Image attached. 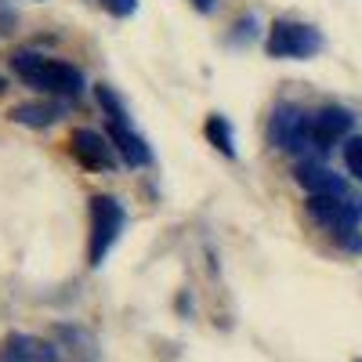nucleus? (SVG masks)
<instances>
[{
	"instance_id": "nucleus-1",
	"label": "nucleus",
	"mask_w": 362,
	"mask_h": 362,
	"mask_svg": "<svg viewBox=\"0 0 362 362\" xmlns=\"http://www.w3.org/2000/svg\"><path fill=\"white\" fill-rule=\"evenodd\" d=\"M11 69L22 83L37 87V90H47V95H66V98H80L83 95V73L69 62H62V58H47L40 51H15L11 58Z\"/></svg>"
},
{
	"instance_id": "nucleus-2",
	"label": "nucleus",
	"mask_w": 362,
	"mask_h": 362,
	"mask_svg": "<svg viewBox=\"0 0 362 362\" xmlns=\"http://www.w3.org/2000/svg\"><path fill=\"white\" fill-rule=\"evenodd\" d=\"M124 225H127V210L116 196H109V192L90 196V235H87V264L90 268H102V261L116 247Z\"/></svg>"
},
{
	"instance_id": "nucleus-3",
	"label": "nucleus",
	"mask_w": 362,
	"mask_h": 362,
	"mask_svg": "<svg viewBox=\"0 0 362 362\" xmlns=\"http://www.w3.org/2000/svg\"><path fill=\"white\" fill-rule=\"evenodd\" d=\"M308 214L322 232L337 235L341 243H348L355 250L362 247L355 239V228L362 221V206H355L348 196H308Z\"/></svg>"
},
{
	"instance_id": "nucleus-4",
	"label": "nucleus",
	"mask_w": 362,
	"mask_h": 362,
	"mask_svg": "<svg viewBox=\"0 0 362 362\" xmlns=\"http://www.w3.org/2000/svg\"><path fill=\"white\" fill-rule=\"evenodd\" d=\"M264 51L272 58H312L322 51V33L308 22H293V18H276L268 25Z\"/></svg>"
},
{
	"instance_id": "nucleus-5",
	"label": "nucleus",
	"mask_w": 362,
	"mask_h": 362,
	"mask_svg": "<svg viewBox=\"0 0 362 362\" xmlns=\"http://www.w3.org/2000/svg\"><path fill=\"white\" fill-rule=\"evenodd\" d=\"M268 145L283 148V153L312 148V112H305L293 102H279L268 116Z\"/></svg>"
},
{
	"instance_id": "nucleus-6",
	"label": "nucleus",
	"mask_w": 362,
	"mask_h": 362,
	"mask_svg": "<svg viewBox=\"0 0 362 362\" xmlns=\"http://www.w3.org/2000/svg\"><path fill=\"white\" fill-rule=\"evenodd\" d=\"M69 153L83 170H95V174H112L116 170V148L109 138H102L98 131L90 127H76L69 134Z\"/></svg>"
},
{
	"instance_id": "nucleus-7",
	"label": "nucleus",
	"mask_w": 362,
	"mask_h": 362,
	"mask_svg": "<svg viewBox=\"0 0 362 362\" xmlns=\"http://www.w3.org/2000/svg\"><path fill=\"white\" fill-rule=\"evenodd\" d=\"M51 344L58 351V362H102V348H98L95 334L76 322H54Z\"/></svg>"
},
{
	"instance_id": "nucleus-8",
	"label": "nucleus",
	"mask_w": 362,
	"mask_h": 362,
	"mask_svg": "<svg viewBox=\"0 0 362 362\" xmlns=\"http://www.w3.org/2000/svg\"><path fill=\"white\" fill-rule=\"evenodd\" d=\"M351 124L355 116L341 105H322L319 112H312V148L326 153V148H334L337 141H344L351 134Z\"/></svg>"
},
{
	"instance_id": "nucleus-9",
	"label": "nucleus",
	"mask_w": 362,
	"mask_h": 362,
	"mask_svg": "<svg viewBox=\"0 0 362 362\" xmlns=\"http://www.w3.org/2000/svg\"><path fill=\"white\" fill-rule=\"evenodd\" d=\"M0 362H58L51 337L33 334H4L0 337Z\"/></svg>"
},
{
	"instance_id": "nucleus-10",
	"label": "nucleus",
	"mask_w": 362,
	"mask_h": 362,
	"mask_svg": "<svg viewBox=\"0 0 362 362\" xmlns=\"http://www.w3.org/2000/svg\"><path fill=\"white\" fill-rule=\"evenodd\" d=\"M293 177H297V185L305 189L308 196H348L344 177L334 174L329 167H322V163H315V160H300L293 167Z\"/></svg>"
},
{
	"instance_id": "nucleus-11",
	"label": "nucleus",
	"mask_w": 362,
	"mask_h": 362,
	"mask_svg": "<svg viewBox=\"0 0 362 362\" xmlns=\"http://www.w3.org/2000/svg\"><path fill=\"white\" fill-rule=\"evenodd\" d=\"M105 131H109L112 148L119 153V160H124L127 167H148L153 163V148H148V141L131 124H109Z\"/></svg>"
},
{
	"instance_id": "nucleus-12",
	"label": "nucleus",
	"mask_w": 362,
	"mask_h": 362,
	"mask_svg": "<svg viewBox=\"0 0 362 362\" xmlns=\"http://www.w3.org/2000/svg\"><path fill=\"white\" fill-rule=\"evenodd\" d=\"M8 116L15 119V124H22V127H51V124H58V119L66 116V105L62 102H22Z\"/></svg>"
},
{
	"instance_id": "nucleus-13",
	"label": "nucleus",
	"mask_w": 362,
	"mask_h": 362,
	"mask_svg": "<svg viewBox=\"0 0 362 362\" xmlns=\"http://www.w3.org/2000/svg\"><path fill=\"white\" fill-rule=\"evenodd\" d=\"M203 134H206V141L214 145L225 160H235V134H232L228 116L210 112V116H206V124H203Z\"/></svg>"
},
{
	"instance_id": "nucleus-14",
	"label": "nucleus",
	"mask_w": 362,
	"mask_h": 362,
	"mask_svg": "<svg viewBox=\"0 0 362 362\" xmlns=\"http://www.w3.org/2000/svg\"><path fill=\"white\" fill-rule=\"evenodd\" d=\"M95 95H98V105H102V112L109 116V124H131V116H127L124 102H119V95H116L112 87L98 83V87H95Z\"/></svg>"
},
{
	"instance_id": "nucleus-15",
	"label": "nucleus",
	"mask_w": 362,
	"mask_h": 362,
	"mask_svg": "<svg viewBox=\"0 0 362 362\" xmlns=\"http://www.w3.org/2000/svg\"><path fill=\"white\" fill-rule=\"evenodd\" d=\"M344 167H348L351 177L362 181V134L348 138V145H344Z\"/></svg>"
},
{
	"instance_id": "nucleus-16",
	"label": "nucleus",
	"mask_w": 362,
	"mask_h": 362,
	"mask_svg": "<svg viewBox=\"0 0 362 362\" xmlns=\"http://www.w3.org/2000/svg\"><path fill=\"white\" fill-rule=\"evenodd\" d=\"M98 4L112 15V18H131L138 11V0H98Z\"/></svg>"
},
{
	"instance_id": "nucleus-17",
	"label": "nucleus",
	"mask_w": 362,
	"mask_h": 362,
	"mask_svg": "<svg viewBox=\"0 0 362 362\" xmlns=\"http://www.w3.org/2000/svg\"><path fill=\"white\" fill-rule=\"evenodd\" d=\"M15 25H18V11L8 4V0H0V37L15 33Z\"/></svg>"
},
{
	"instance_id": "nucleus-18",
	"label": "nucleus",
	"mask_w": 362,
	"mask_h": 362,
	"mask_svg": "<svg viewBox=\"0 0 362 362\" xmlns=\"http://www.w3.org/2000/svg\"><path fill=\"white\" fill-rule=\"evenodd\" d=\"M192 8H196V11H203V15H210L218 4H214V0H192Z\"/></svg>"
},
{
	"instance_id": "nucleus-19",
	"label": "nucleus",
	"mask_w": 362,
	"mask_h": 362,
	"mask_svg": "<svg viewBox=\"0 0 362 362\" xmlns=\"http://www.w3.org/2000/svg\"><path fill=\"white\" fill-rule=\"evenodd\" d=\"M4 90H8V80H4V76H0V95H4Z\"/></svg>"
},
{
	"instance_id": "nucleus-20",
	"label": "nucleus",
	"mask_w": 362,
	"mask_h": 362,
	"mask_svg": "<svg viewBox=\"0 0 362 362\" xmlns=\"http://www.w3.org/2000/svg\"><path fill=\"white\" fill-rule=\"evenodd\" d=\"M355 362H362V358H355Z\"/></svg>"
}]
</instances>
